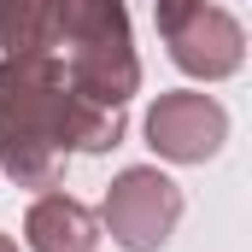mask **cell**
<instances>
[{
	"mask_svg": "<svg viewBox=\"0 0 252 252\" xmlns=\"http://www.w3.org/2000/svg\"><path fill=\"white\" fill-rule=\"evenodd\" d=\"M64 64L53 53H24V59H0V141H47L64 147Z\"/></svg>",
	"mask_w": 252,
	"mask_h": 252,
	"instance_id": "cell-1",
	"label": "cell"
},
{
	"mask_svg": "<svg viewBox=\"0 0 252 252\" xmlns=\"http://www.w3.org/2000/svg\"><path fill=\"white\" fill-rule=\"evenodd\" d=\"M176 217H182V188L153 164L124 170L106 188V205H100V223L112 229V241L124 252H158L170 241Z\"/></svg>",
	"mask_w": 252,
	"mask_h": 252,
	"instance_id": "cell-2",
	"label": "cell"
},
{
	"mask_svg": "<svg viewBox=\"0 0 252 252\" xmlns=\"http://www.w3.org/2000/svg\"><path fill=\"white\" fill-rule=\"evenodd\" d=\"M147 141L158 158L170 164H205L223 141H229V112L199 94V88H176V94H158V106L147 112Z\"/></svg>",
	"mask_w": 252,
	"mask_h": 252,
	"instance_id": "cell-3",
	"label": "cell"
},
{
	"mask_svg": "<svg viewBox=\"0 0 252 252\" xmlns=\"http://www.w3.org/2000/svg\"><path fill=\"white\" fill-rule=\"evenodd\" d=\"M164 41H170L176 70H188V76H199V82L235 76L241 59H247V30H241V18H229V12L211 6V0H199L176 30H164Z\"/></svg>",
	"mask_w": 252,
	"mask_h": 252,
	"instance_id": "cell-4",
	"label": "cell"
},
{
	"mask_svg": "<svg viewBox=\"0 0 252 252\" xmlns=\"http://www.w3.org/2000/svg\"><path fill=\"white\" fill-rule=\"evenodd\" d=\"M24 235H30V252H94L100 217L70 193H41L24 217Z\"/></svg>",
	"mask_w": 252,
	"mask_h": 252,
	"instance_id": "cell-5",
	"label": "cell"
},
{
	"mask_svg": "<svg viewBox=\"0 0 252 252\" xmlns=\"http://www.w3.org/2000/svg\"><path fill=\"white\" fill-rule=\"evenodd\" d=\"M64 30V0H0V47L6 59L53 53Z\"/></svg>",
	"mask_w": 252,
	"mask_h": 252,
	"instance_id": "cell-6",
	"label": "cell"
},
{
	"mask_svg": "<svg viewBox=\"0 0 252 252\" xmlns=\"http://www.w3.org/2000/svg\"><path fill=\"white\" fill-rule=\"evenodd\" d=\"M59 141H64V153H106V147H118L124 141V106H100V100L70 88Z\"/></svg>",
	"mask_w": 252,
	"mask_h": 252,
	"instance_id": "cell-7",
	"label": "cell"
},
{
	"mask_svg": "<svg viewBox=\"0 0 252 252\" xmlns=\"http://www.w3.org/2000/svg\"><path fill=\"white\" fill-rule=\"evenodd\" d=\"M0 170L18 188H53L64 176V147H47V141H0Z\"/></svg>",
	"mask_w": 252,
	"mask_h": 252,
	"instance_id": "cell-8",
	"label": "cell"
},
{
	"mask_svg": "<svg viewBox=\"0 0 252 252\" xmlns=\"http://www.w3.org/2000/svg\"><path fill=\"white\" fill-rule=\"evenodd\" d=\"M106 35H129L124 0H64V30H59V41L82 47V41H106Z\"/></svg>",
	"mask_w": 252,
	"mask_h": 252,
	"instance_id": "cell-9",
	"label": "cell"
},
{
	"mask_svg": "<svg viewBox=\"0 0 252 252\" xmlns=\"http://www.w3.org/2000/svg\"><path fill=\"white\" fill-rule=\"evenodd\" d=\"M193 6H199V0H153V18H158V35H164V30H176V24L188 18Z\"/></svg>",
	"mask_w": 252,
	"mask_h": 252,
	"instance_id": "cell-10",
	"label": "cell"
},
{
	"mask_svg": "<svg viewBox=\"0 0 252 252\" xmlns=\"http://www.w3.org/2000/svg\"><path fill=\"white\" fill-rule=\"evenodd\" d=\"M0 252H18V241H12V235H0Z\"/></svg>",
	"mask_w": 252,
	"mask_h": 252,
	"instance_id": "cell-11",
	"label": "cell"
}]
</instances>
